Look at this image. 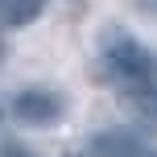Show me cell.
I'll return each mask as SVG.
<instances>
[{
    "mask_svg": "<svg viewBox=\"0 0 157 157\" xmlns=\"http://www.w3.org/2000/svg\"><path fill=\"white\" fill-rule=\"evenodd\" d=\"M99 71L108 83L124 87V91H149L157 87V58L128 29H103L99 37Z\"/></svg>",
    "mask_w": 157,
    "mask_h": 157,
    "instance_id": "obj_1",
    "label": "cell"
},
{
    "mask_svg": "<svg viewBox=\"0 0 157 157\" xmlns=\"http://www.w3.org/2000/svg\"><path fill=\"white\" fill-rule=\"evenodd\" d=\"M8 112L25 128H54L66 116V95L54 91V87H25L8 99Z\"/></svg>",
    "mask_w": 157,
    "mask_h": 157,
    "instance_id": "obj_2",
    "label": "cell"
},
{
    "mask_svg": "<svg viewBox=\"0 0 157 157\" xmlns=\"http://www.w3.org/2000/svg\"><path fill=\"white\" fill-rule=\"evenodd\" d=\"M141 149H145V141H141L136 132L116 128V132H99V136H91V141H87L75 157H136Z\"/></svg>",
    "mask_w": 157,
    "mask_h": 157,
    "instance_id": "obj_3",
    "label": "cell"
},
{
    "mask_svg": "<svg viewBox=\"0 0 157 157\" xmlns=\"http://www.w3.org/2000/svg\"><path fill=\"white\" fill-rule=\"evenodd\" d=\"M41 8H46V0H4V21L8 25H29L41 17Z\"/></svg>",
    "mask_w": 157,
    "mask_h": 157,
    "instance_id": "obj_4",
    "label": "cell"
},
{
    "mask_svg": "<svg viewBox=\"0 0 157 157\" xmlns=\"http://www.w3.org/2000/svg\"><path fill=\"white\" fill-rule=\"evenodd\" d=\"M136 108H141V116L149 120V124H157V87H149V91H136Z\"/></svg>",
    "mask_w": 157,
    "mask_h": 157,
    "instance_id": "obj_5",
    "label": "cell"
},
{
    "mask_svg": "<svg viewBox=\"0 0 157 157\" xmlns=\"http://www.w3.org/2000/svg\"><path fill=\"white\" fill-rule=\"evenodd\" d=\"M136 157H157V149H149V145H145V149H141V153H136Z\"/></svg>",
    "mask_w": 157,
    "mask_h": 157,
    "instance_id": "obj_6",
    "label": "cell"
}]
</instances>
